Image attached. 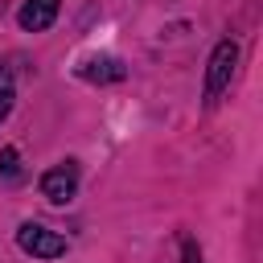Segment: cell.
Returning a JSON list of instances; mask_svg holds the SVG:
<instances>
[{"label": "cell", "instance_id": "1", "mask_svg": "<svg viewBox=\"0 0 263 263\" xmlns=\"http://www.w3.org/2000/svg\"><path fill=\"white\" fill-rule=\"evenodd\" d=\"M234 62H238V45L234 41H218L214 53H210V70H205V103H218V95L230 86Z\"/></svg>", "mask_w": 263, "mask_h": 263}, {"label": "cell", "instance_id": "6", "mask_svg": "<svg viewBox=\"0 0 263 263\" xmlns=\"http://www.w3.org/2000/svg\"><path fill=\"white\" fill-rule=\"evenodd\" d=\"M12 99H16V90H12V74L0 66V119L12 111Z\"/></svg>", "mask_w": 263, "mask_h": 263}, {"label": "cell", "instance_id": "8", "mask_svg": "<svg viewBox=\"0 0 263 263\" xmlns=\"http://www.w3.org/2000/svg\"><path fill=\"white\" fill-rule=\"evenodd\" d=\"M181 263H201V247H197L193 238H185V247H181Z\"/></svg>", "mask_w": 263, "mask_h": 263}, {"label": "cell", "instance_id": "2", "mask_svg": "<svg viewBox=\"0 0 263 263\" xmlns=\"http://www.w3.org/2000/svg\"><path fill=\"white\" fill-rule=\"evenodd\" d=\"M16 247L25 255H33V259H58V255H66V238L53 234V230H45V226H37V222H25L16 230Z\"/></svg>", "mask_w": 263, "mask_h": 263}, {"label": "cell", "instance_id": "7", "mask_svg": "<svg viewBox=\"0 0 263 263\" xmlns=\"http://www.w3.org/2000/svg\"><path fill=\"white\" fill-rule=\"evenodd\" d=\"M0 173H4V177H16V173H21V156H16V148H4V152H0Z\"/></svg>", "mask_w": 263, "mask_h": 263}, {"label": "cell", "instance_id": "5", "mask_svg": "<svg viewBox=\"0 0 263 263\" xmlns=\"http://www.w3.org/2000/svg\"><path fill=\"white\" fill-rule=\"evenodd\" d=\"M78 74L90 78V82H119V78H123V66H119L115 58H86V62L78 66Z\"/></svg>", "mask_w": 263, "mask_h": 263}, {"label": "cell", "instance_id": "3", "mask_svg": "<svg viewBox=\"0 0 263 263\" xmlns=\"http://www.w3.org/2000/svg\"><path fill=\"white\" fill-rule=\"evenodd\" d=\"M41 193H45L53 205H66V201L78 193V164H74V160L53 164V168L41 177Z\"/></svg>", "mask_w": 263, "mask_h": 263}, {"label": "cell", "instance_id": "4", "mask_svg": "<svg viewBox=\"0 0 263 263\" xmlns=\"http://www.w3.org/2000/svg\"><path fill=\"white\" fill-rule=\"evenodd\" d=\"M58 4H62V0H25L21 12H16L21 29H25V33H41V29H49L53 16H58Z\"/></svg>", "mask_w": 263, "mask_h": 263}]
</instances>
